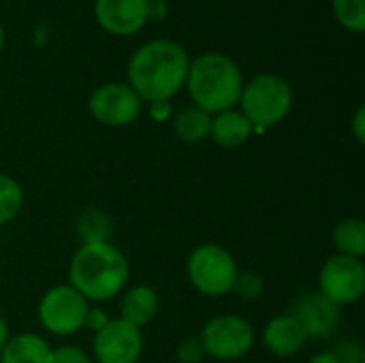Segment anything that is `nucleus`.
<instances>
[{"label": "nucleus", "instance_id": "22", "mask_svg": "<svg viewBox=\"0 0 365 363\" xmlns=\"http://www.w3.org/2000/svg\"><path fill=\"white\" fill-rule=\"evenodd\" d=\"M175 357L180 363H201L207 355H205V349H203L199 336H190V338L182 340V344L175 351Z\"/></svg>", "mask_w": 365, "mask_h": 363}, {"label": "nucleus", "instance_id": "12", "mask_svg": "<svg viewBox=\"0 0 365 363\" xmlns=\"http://www.w3.org/2000/svg\"><path fill=\"white\" fill-rule=\"evenodd\" d=\"M291 315L302 323L310 340H325L340 325V308L325 300L319 291L302 295L295 302Z\"/></svg>", "mask_w": 365, "mask_h": 363}, {"label": "nucleus", "instance_id": "29", "mask_svg": "<svg viewBox=\"0 0 365 363\" xmlns=\"http://www.w3.org/2000/svg\"><path fill=\"white\" fill-rule=\"evenodd\" d=\"M148 15L150 19H158L167 15V2H148Z\"/></svg>", "mask_w": 365, "mask_h": 363}, {"label": "nucleus", "instance_id": "7", "mask_svg": "<svg viewBox=\"0 0 365 363\" xmlns=\"http://www.w3.org/2000/svg\"><path fill=\"white\" fill-rule=\"evenodd\" d=\"M199 340L207 357L216 362H237L255 349L257 334L252 323L244 317L218 315L203 325Z\"/></svg>", "mask_w": 365, "mask_h": 363}, {"label": "nucleus", "instance_id": "21", "mask_svg": "<svg viewBox=\"0 0 365 363\" xmlns=\"http://www.w3.org/2000/svg\"><path fill=\"white\" fill-rule=\"evenodd\" d=\"M263 291H265V282H263L261 274L246 270V272H237V278H235L231 293H235L244 302H255L263 295Z\"/></svg>", "mask_w": 365, "mask_h": 363}, {"label": "nucleus", "instance_id": "4", "mask_svg": "<svg viewBox=\"0 0 365 363\" xmlns=\"http://www.w3.org/2000/svg\"><path fill=\"white\" fill-rule=\"evenodd\" d=\"M293 86L282 75L259 73L244 81L237 105L252 124L255 135H261L287 120L293 109Z\"/></svg>", "mask_w": 365, "mask_h": 363}, {"label": "nucleus", "instance_id": "2", "mask_svg": "<svg viewBox=\"0 0 365 363\" xmlns=\"http://www.w3.org/2000/svg\"><path fill=\"white\" fill-rule=\"evenodd\" d=\"M66 278L90 304H103L124 293L130 278V265L124 252L109 240H92L83 242L73 252Z\"/></svg>", "mask_w": 365, "mask_h": 363}, {"label": "nucleus", "instance_id": "17", "mask_svg": "<svg viewBox=\"0 0 365 363\" xmlns=\"http://www.w3.org/2000/svg\"><path fill=\"white\" fill-rule=\"evenodd\" d=\"M171 120H173V133L178 135L180 141L195 145V143H203L205 139H210L212 113L203 111L201 107L190 105L182 109L180 113H175Z\"/></svg>", "mask_w": 365, "mask_h": 363}, {"label": "nucleus", "instance_id": "32", "mask_svg": "<svg viewBox=\"0 0 365 363\" xmlns=\"http://www.w3.org/2000/svg\"><path fill=\"white\" fill-rule=\"evenodd\" d=\"M145 2H167V0H145Z\"/></svg>", "mask_w": 365, "mask_h": 363}, {"label": "nucleus", "instance_id": "1", "mask_svg": "<svg viewBox=\"0 0 365 363\" xmlns=\"http://www.w3.org/2000/svg\"><path fill=\"white\" fill-rule=\"evenodd\" d=\"M190 56L178 41L154 39L128 60V86L143 103L171 101L186 83Z\"/></svg>", "mask_w": 365, "mask_h": 363}, {"label": "nucleus", "instance_id": "8", "mask_svg": "<svg viewBox=\"0 0 365 363\" xmlns=\"http://www.w3.org/2000/svg\"><path fill=\"white\" fill-rule=\"evenodd\" d=\"M319 293L334 306L357 304L365 293V263L364 259L334 255L319 272Z\"/></svg>", "mask_w": 365, "mask_h": 363}, {"label": "nucleus", "instance_id": "15", "mask_svg": "<svg viewBox=\"0 0 365 363\" xmlns=\"http://www.w3.org/2000/svg\"><path fill=\"white\" fill-rule=\"evenodd\" d=\"M255 135L252 124L240 109H227L220 113L212 116V126H210V139L220 145V148H240L250 137Z\"/></svg>", "mask_w": 365, "mask_h": 363}, {"label": "nucleus", "instance_id": "13", "mask_svg": "<svg viewBox=\"0 0 365 363\" xmlns=\"http://www.w3.org/2000/svg\"><path fill=\"white\" fill-rule=\"evenodd\" d=\"M308 340L310 338L306 329L291 312L269 319L267 325L263 327V347L274 357H280V359L297 355L306 347Z\"/></svg>", "mask_w": 365, "mask_h": 363}, {"label": "nucleus", "instance_id": "26", "mask_svg": "<svg viewBox=\"0 0 365 363\" xmlns=\"http://www.w3.org/2000/svg\"><path fill=\"white\" fill-rule=\"evenodd\" d=\"M351 135L355 137V141H357L359 145H364L365 143V107L364 105H359V107H357V111H355V116H353V120H351Z\"/></svg>", "mask_w": 365, "mask_h": 363}, {"label": "nucleus", "instance_id": "30", "mask_svg": "<svg viewBox=\"0 0 365 363\" xmlns=\"http://www.w3.org/2000/svg\"><path fill=\"white\" fill-rule=\"evenodd\" d=\"M11 338V332H9V323H6V319L0 315V353H2V349H4V344H6V340Z\"/></svg>", "mask_w": 365, "mask_h": 363}, {"label": "nucleus", "instance_id": "11", "mask_svg": "<svg viewBox=\"0 0 365 363\" xmlns=\"http://www.w3.org/2000/svg\"><path fill=\"white\" fill-rule=\"evenodd\" d=\"M94 17L115 36H133L150 21L145 0H94Z\"/></svg>", "mask_w": 365, "mask_h": 363}, {"label": "nucleus", "instance_id": "27", "mask_svg": "<svg viewBox=\"0 0 365 363\" xmlns=\"http://www.w3.org/2000/svg\"><path fill=\"white\" fill-rule=\"evenodd\" d=\"M107 321H109V317H107L105 310H101V308H90V310H88V319H86V327L92 329V332H98Z\"/></svg>", "mask_w": 365, "mask_h": 363}, {"label": "nucleus", "instance_id": "14", "mask_svg": "<svg viewBox=\"0 0 365 363\" xmlns=\"http://www.w3.org/2000/svg\"><path fill=\"white\" fill-rule=\"evenodd\" d=\"M160 300L156 289L150 285H135L130 289H124L122 304H120V319L143 329L148 323H152L158 315Z\"/></svg>", "mask_w": 365, "mask_h": 363}, {"label": "nucleus", "instance_id": "28", "mask_svg": "<svg viewBox=\"0 0 365 363\" xmlns=\"http://www.w3.org/2000/svg\"><path fill=\"white\" fill-rule=\"evenodd\" d=\"M308 363H342V362H340V357L336 355V351H321V353L312 355Z\"/></svg>", "mask_w": 365, "mask_h": 363}, {"label": "nucleus", "instance_id": "5", "mask_svg": "<svg viewBox=\"0 0 365 363\" xmlns=\"http://www.w3.org/2000/svg\"><path fill=\"white\" fill-rule=\"evenodd\" d=\"M237 261L235 257L220 244H199L192 248L186 261V276L188 282L195 287L197 293L218 300L233 291L237 278Z\"/></svg>", "mask_w": 365, "mask_h": 363}, {"label": "nucleus", "instance_id": "10", "mask_svg": "<svg viewBox=\"0 0 365 363\" xmlns=\"http://www.w3.org/2000/svg\"><path fill=\"white\" fill-rule=\"evenodd\" d=\"M143 355V334L139 327L109 319L92 340V359L96 363H139Z\"/></svg>", "mask_w": 365, "mask_h": 363}, {"label": "nucleus", "instance_id": "3", "mask_svg": "<svg viewBox=\"0 0 365 363\" xmlns=\"http://www.w3.org/2000/svg\"><path fill=\"white\" fill-rule=\"evenodd\" d=\"M244 81L242 68L233 58L220 51H205L190 60L184 88L192 105L214 116L237 107Z\"/></svg>", "mask_w": 365, "mask_h": 363}, {"label": "nucleus", "instance_id": "9", "mask_svg": "<svg viewBox=\"0 0 365 363\" xmlns=\"http://www.w3.org/2000/svg\"><path fill=\"white\" fill-rule=\"evenodd\" d=\"M90 116L109 128H122L137 122L143 111V101L139 94L122 81H109L98 86L88 101Z\"/></svg>", "mask_w": 365, "mask_h": 363}, {"label": "nucleus", "instance_id": "19", "mask_svg": "<svg viewBox=\"0 0 365 363\" xmlns=\"http://www.w3.org/2000/svg\"><path fill=\"white\" fill-rule=\"evenodd\" d=\"M21 208H24L21 184L11 175L0 173V227L15 220L17 214L21 212Z\"/></svg>", "mask_w": 365, "mask_h": 363}, {"label": "nucleus", "instance_id": "6", "mask_svg": "<svg viewBox=\"0 0 365 363\" xmlns=\"http://www.w3.org/2000/svg\"><path fill=\"white\" fill-rule=\"evenodd\" d=\"M88 310L90 302L66 282L56 285L43 293L36 308V317L45 332L60 338H68L86 329Z\"/></svg>", "mask_w": 365, "mask_h": 363}, {"label": "nucleus", "instance_id": "24", "mask_svg": "<svg viewBox=\"0 0 365 363\" xmlns=\"http://www.w3.org/2000/svg\"><path fill=\"white\" fill-rule=\"evenodd\" d=\"M148 113L154 122H169L173 118L171 101H152L148 103Z\"/></svg>", "mask_w": 365, "mask_h": 363}, {"label": "nucleus", "instance_id": "20", "mask_svg": "<svg viewBox=\"0 0 365 363\" xmlns=\"http://www.w3.org/2000/svg\"><path fill=\"white\" fill-rule=\"evenodd\" d=\"M334 13L344 30L355 34L365 30V0H334Z\"/></svg>", "mask_w": 365, "mask_h": 363}, {"label": "nucleus", "instance_id": "18", "mask_svg": "<svg viewBox=\"0 0 365 363\" xmlns=\"http://www.w3.org/2000/svg\"><path fill=\"white\" fill-rule=\"evenodd\" d=\"M331 242L336 246V255H346L355 259L365 257V223L359 216L342 218L331 233Z\"/></svg>", "mask_w": 365, "mask_h": 363}, {"label": "nucleus", "instance_id": "31", "mask_svg": "<svg viewBox=\"0 0 365 363\" xmlns=\"http://www.w3.org/2000/svg\"><path fill=\"white\" fill-rule=\"evenodd\" d=\"M2 47H4V28L0 24V51H2Z\"/></svg>", "mask_w": 365, "mask_h": 363}, {"label": "nucleus", "instance_id": "25", "mask_svg": "<svg viewBox=\"0 0 365 363\" xmlns=\"http://www.w3.org/2000/svg\"><path fill=\"white\" fill-rule=\"evenodd\" d=\"M336 355L340 357V362L342 363H364L361 344H357V342H344V347L338 349Z\"/></svg>", "mask_w": 365, "mask_h": 363}, {"label": "nucleus", "instance_id": "23", "mask_svg": "<svg viewBox=\"0 0 365 363\" xmlns=\"http://www.w3.org/2000/svg\"><path fill=\"white\" fill-rule=\"evenodd\" d=\"M49 363H94L92 355L83 351L81 347L75 344H62L51 351V362Z\"/></svg>", "mask_w": 365, "mask_h": 363}, {"label": "nucleus", "instance_id": "16", "mask_svg": "<svg viewBox=\"0 0 365 363\" xmlns=\"http://www.w3.org/2000/svg\"><path fill=\"white\" fill-rule=\"evenodd\" d=\"M53 347L41 334L11 336L0 353V363H49Z\"/></svg>", "mask_w": 365, "mask_h": 363}]
</instances>
